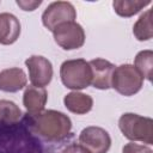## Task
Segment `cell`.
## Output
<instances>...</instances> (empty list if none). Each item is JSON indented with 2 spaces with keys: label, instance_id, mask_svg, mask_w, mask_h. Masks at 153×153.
I'll return each instance as SVG.
<instances>
[{
  "label": "cell",
  "instance_id": "obj_1",
  "mask_svg": "<svg viewBox=\"0 0 153 153\" xmlns=\"http://www.w3.org/2000/svg\"><path fill=\"white\" fill-rule=\"evenodd\" d=\"M26 127L31 133L48 141H61L71 133L72 121L61 111L43 110L37 115H29Z\"/></svg>",
  "mask_w": 153,
  "mask_h": 153
},
{
  "label": "cell",
  "instance_id": "obj_2",
  "mask_svg": "<svg viewBox=\"0 0 153 153\" xmlns=\"http://www.w3.org/2000/svg\"><path fill=\"white\" fill-rule=\"evenodd\" d=\"M0 153H42V147L26 124L0 123Z\"/></svg>",
  "mask_w": 153,
  "mask_h": 153
},
{
  "label": "cell",
  "instance_id": "obj_3",
  "mask_svg": "<svg viewBox=\"0 0 153 153\" xmlns=\"http://www.w3.org/2000/svg\"><path fill=\"white\" fill-rule=\"evenodd\" d=\"M118 128L130 141H140L146 145L153 142V120L151 117L126 112L118 120Z\"/></svg>",
  "mask_w": 153,
  "mask_h": 153
},
{
  "label": "cell",
  "instance_id": "obj_4",
  "mask_svg": "<svg viewBox=\"0 0 153 153\" xmlns=\"http://www.w3.org/2000/svg\"><path fill=\"white\" fill-rule=\"evenodd\" d=\"M60 78L67 88L78 91L88 87L92 81V72L88 61L75 59L62 62L60 67Z\"/></svg>",
  "mask_w": 153,
  "mask_h": 153
},
{
  "label": "cell",
  "instance_id": "obj_5",
  "mask_svg": "<svg viewBox=\"0 0 153 153\" xmlns=\"http://www.w3.org/2000/svg\"><path fill=\"white\" fill-rule=\"evenodd\" d=\"M143 85V78L137 69L129 63L115 67L111 79V87L120 94L130 97L136 94Z\"/></svg>",
  "mask_w": 153,
  "mask_h": 153
},
{
  "label": "cell",
  "instance_id": "obj_6",
  "mask_svg": "<svg viewBox=\"0 0 153 153\" xmlns=\"http://www.w3.org/2000/svg\"><path fill=\"white\" fill-rule=\"evenodd\" d=\"M53 36L56 44L65 50L79 49L85 43V31L80 24L74 22H66L53 30Z\"/></svg>",
  "mask_w": 153,
  "mask_h": 153
},
{
  "label": "cell",
  "instance_id": "obj_7",
  "mask_svg": "<svg viewBox=\"0 0 153 153\" xmlns=\"http://www.w3.org/2000/svg\"><path fill=\"white\" fill-rule=\"evenodd\" d=\"M75 19L76 11L68 1H54L44 10L42 14V23L50 31L62 23L74 22Z\"/></svg>",
  "mask_w": 153,
  "mask_h": 153
},
{
  "label": "cell",
  "instance_id": "obj_8",
  "mask_svg": "<svg viewBox=\"0 0 153 153\" xmlns=\"http://www.w3.org/2000/svg\"><path fill=\"white\" fill-rule=\"evenodd\" d=\"M79 143L90 153H108L111 146V137L105 129L90 126L80 131Z\"/></svg>",
  "mask_w": 153,
  "mask_h": 153
},
{
  "label": "cell",
  "instance_id": "obj_9",
  "mask_svg": "<svg viewBox=\"0 0 153 153\" xmlns=\"http://www.w3.org/2000/svg\"><path fill=\"white\" fill-rule=\"evenodd\" d=\"M25 65L32 86L45 87L50 84L53 79V65L48 59L41 55H32L25 61Z\"/></svg>",
  "mask_w": 153,
  "mask_h": 153
},
{
  "label": "cell",
  "instance_id": "obj_10",
  "mask_svg": "<svg viewBox=\"0 0 153 153\" xmlns=\"http://www.w3.org/2000/svg\"><path fill=\"white\" fill-rule=\"evenodd\" d=\"M91 72H92V81L91 85L98 90H108L111 87L112 73L115 69V65L105 59H93L88 61Z\"/></svg>",
  "mask_w": 153,
  "mask_h": 153
},
{
  "label": "cell",
  "instance_id": "obj_11",
  "mask_svg": "<svg viewBox=\"0 0 153 153\" xmlns=\"http://www.w3.org/2000/svg\"><path fill=\"white\" fill-rule=\"evenodd\" d=\"M48 92L44 87L27 86L23 94V104L29 115H37L44 110Z\"/></svg>",
  "mask_w": 153,
  "mask_h": 153
},
{
  "label": "cell",
  "instance_id": "obj_12",
  "mask_svg": "<svg viewBox=\"0 0 153 153\" xmlns=\"http://www.w3.org/2000/svg\"><path fill=\"white\" fill-rule=\"evenodd\" d=\"M27 84V78L22 68L12 67L0 72V90L4 92H18Z\"/></svg>",
  "mask_w": 153,
  "mask_h": 153
},
{
  "label": "cell",
  "instance_id": "obj_13",
  "mask_svg": "<svg viewBox=\"0 0 153 153\" xmlns=\"http://www.w3.org/2000/svg\"><path fill=\"white\" fill-rule=\"evenodd\" d=\"M20 36V22L12 13H0V43L13 44Z\"/></svg>",
  "mask_w": 153,
  "mask_h": 153
},
{
  "label": "cell",
  "instance_id": "obj_14",
  "mask_svg": "<svg viewBox=\"0 0 153 153\" xmlns=\"http://www.w3.org/2000/svg\"><path fill=\"white\" fill-rule=\"evenodd\" d=\"M63 103L68 111L76 114V115H85L88 111H91L93 106L92 97L86 93L78 92V91L67 93L63 98Z\"/></svg>",
  "mask_w": 153,
  "mask_h": 153
},
{
  "label": "cell",
  "instance_id": "obj_15",
  "mask_svg": "<svg viewBox=\"0 0 153 153\" xmlns=\"http://www.w3.org/2000/svg\"><path fill=\"white\" fill-rule=\"evenodd\" d=\"M152 2L149 0L141 1V0H115L112 2L114 11L120 16L124 18L133 17L134 14L139 13L141 10L151 5Z\"/></svg>",
  "mask_w": 153,
  "mask_h": 153
},
{
  "label": "cell",
  "instance_id": "obj_16",
  "mask_svg": "<svg viewBox=\"0 0 153 153\" xmlns=\"http://www.w3.org/2000/svg\"><path fill=\"white\" fill-rule=\"evenodd\" d=\"M133 33L137 41H149L153 37L152 27V10L143 12L133 26Z\"/></svg>",
  "mask_w": 153,
  "mask_h": 153
},
{
  "label": "cell",
  "instance_id": "obj_17",
  "mask_svg": "<svg viewBox=\"0 0 153 153\" xmlns=\"http://www.w3.org/2000/svg\"><path fill=\"white\" fill-rule=\"evenodd\" d=\"M143 79L148 81L152 80V68H153V51L152 50H141L136 54L135 61L133 65Z\"/></svg>",
  "mask_w": 153,
  "mask_h": 153
},
{
  "label": "cell",
  "instance_id": "obj_18",
  "mask_svg": "<svg viewBox=\"0 0 153 153\" xmlns=\"http://www.w3.org/2000/svg\"><path fill=\"white\" fill-rule=\"evenodd\" d=\"M22 111L16 103L11 100H0V123H16L19 122Z\"/></svg>",
  "mask_w": 153,
  "mask_h": 153
},
{
  "label": "cell",
  "instance_id": "obj_19",
  "mask_svg": "<svg viewBox=\"0 0 153 153\" xmlns=\"http://www.w3.org/2000/svg\"><path fill=\"white\" fill-rule=\"evenodd\" d=\"M122 153H153V151L148 146L129 142L126 146H123Z\"/></svg>",
  "mask_w": 153,
  "mask_h": 153
},
{
  "label": "cell",
  "instance_id": "obj_20",
  "mask_svg": "<svg viewBox=\"0 0 153 153\" xmlns=\"http://www.w3.org/2000/svg\"><path fill=\"white\" fill-rule=\"evenodd\" d=\"M41 4H42L41 0H38V1H32V0H30V1H27V0H17V5H18L23 11H33V10H36Z\"/></svg>",
  "mask_w": 153,
  "mask_h": 153
},
{
  "label": "cell",
  "instance_id": "obj_21",
  "mask_svg": "<svg viewBox=\"0 0 153 153\" xmlns=\"http://www.w3.org/2000/svg\"><path fill=\"white\" fill-rule=\"evenodd\" d=\"M61 153H90L85 147H82L80 143H72L68 145Z\"/></svg>",
  "mask_w": 153,
  "mask_h": 153
}]
</instances>
